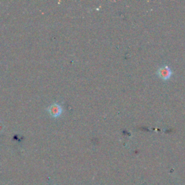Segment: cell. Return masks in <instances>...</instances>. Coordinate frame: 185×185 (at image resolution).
Returning a JSON list of instances; mask_svg holds the SVG:
<instances>
[{
  "label": "cell",
  "instance_id": "1",
  "mask_svg": "<svg viewBox=\"0 0 185 185\" xmlns=\"http://www.w3.org/2000/svg\"><path fill=\"white\" fill-rule=\"evenodd\" d=\"M158 74L161 79L164 80H169V78L172 75V71L169 68L168 66H164V67H161L158 70Z\"/></svg>",
  "mask_w": 185,
  "mask_h": 185
}]
</instances>
